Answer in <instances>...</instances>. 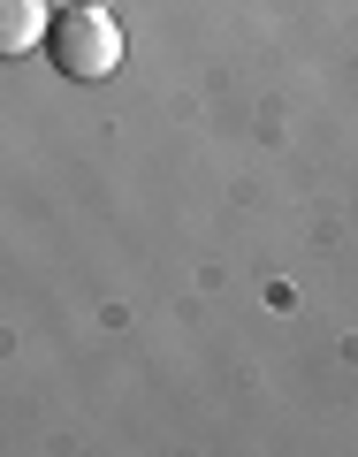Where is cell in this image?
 <instances>
[{"label":"cell","instance_id":"cell-1","mask_svg":"<svg viewBox=\"0 0 358 457\" xmlns=\"http://www.w3.org/2000/svg\"><path fill=\"white\" fill-rule=\"evenodd\" d=\"M46 62L62 69L69 84H99V77H114L122 69V23L107 16V8H62L54 16V31H46Z\"/></svg>","mask_w":358,"mask_h":457},{"label":"cell","instance_id":"cell-2","mask_svg":"<svg viewBox=\"0 0 358 457\" xmlns=\"http://www.w3.org/2000/svg\"><path fill=\"white\" fill-rule=\"evenodd\" d=\"M54 0H0V54H31L54 31Z\"/></svg>","mask_w":358,"mask_h":457},{"label":"cell","instance_id":"cell-3","mask_svg":"<svg viewBox=\"0 0 358 457\" xmlns=\"http://www.w3.org/2000/svg\"><path fill=\"white\" fill-rule=\"evenodd\" d=\"M62 8H84V0H54V16H62Z\"/></svg>","mask_w":358,"mask_h":457}]
</instances>
